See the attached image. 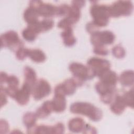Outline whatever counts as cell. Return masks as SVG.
I'll return each instance as SVG.
<instances>
[{"label":"cell","instance_id":"obj_17","mask_svg":"<svg viewBox=\"0 0 134 134\" xmlns=\"http://www.w3.org/2000/svg\"><path fill=\"white\" fill-rule=\"evenodd\" d=\"M39 16L37 9L30 6L25 10L24 13V19L28 25L37 22Z\"/></svg>","mask_w":134,"mask_h":134},{"label":"cell","instance_id":"obj_22","mask_svg":"<svg viewBox=\"0 0 134 134\" xmlns=\"http://www.w3.org/2000/svg\"><path fill=\"white\" fill-rule=\"evenodd\" d=\"M133 75L132 70H127L123 72L119 77L120 83L125 86H130L133 85Z\"/></svg>","mask_w":134,"mask_h":134},{"label":"cell","instance_id":"obj_28","mask_svg":"<svg viewBox=\"0 0 134 134\" xmlns=\"http://www.w3.org/2000/svg\"><path fill=\"white\" fill-rule=\"evenodd\" d=\"M112 53L116 58L121 59L125 57L126 52L122 47L120 45H117L112 49Z\"/></svg>","mask_w":134,"mask_h":134},{"label":"cell","instance_id":"obj_26","mask_svg":"<svg viewBox=\"0 0 134 134\" xmlns=\"http://www.w3.org/2000/svg\"><path fill=\"white\" fill-rule=\"evenodd\" d=\"M38 34L31 28L27 26L22 32L23 38L27 41H32L35 40Z\"/></svg>","mask_w":134,"mask_h":134},{"label":"cell","instance_id":"obj_25","mask_svg":"<svg viewBox=\"0 0 134 134\" xmlns=\"http://www.w3.org/2000/svg\"><path fill=\"white\" fill-rule=\"evenodd\" d=\"M37 117L36 114L32 112L26 113L24 115L23 122L27 129H29L35 125Z\"/></svg>","mask_w":134,"mask_h":134},{"label":"cell","instance_id":"obj_3","mask_svg":"<svg viewBox=\"0 0 134 134\" xmlns=\"http://www.w3.org/2000/svg\"><path fill=\"white\" fill-rule=\"evenodd\" d=\"M110 17H118L121 16H129L133 10V4L129 1H118L108 6Z\"/></svg>","mask_w":134,"mask_h":134},{"label":"cell","instance_id":"obj_4","mask_svg":"<svg viewBox=\"0 0 134 134\" xmlns=\"http://www.w3.org/2000/svg\"><path fill=\"white\" fill-rule=\"evenodd\" d=\"M69 70L74 77L83 81L93 79L96 76L94 70L81 63L73 62L69 65Z\"/></svg>","mask_w":134,"mask_h":134},{"label":"cell","instance_id":"obj_8","mask_svg":"<svg viewBox=\"0 0 134 134\" xmlns=\"http://www.w3.org/2000/svg\"><path fill=\"white\" fill-rule=\"evenodd\" d=\"M79 86L74 77L66 80L63 83L57 85L54 90V94L63 95H70L73 94Z\"/></svg>","mask_w":134,"mask_h":134},{"label":"cell","instance_id":"obj_33","mask_svg":"<svg viewBox=\"0 0 134 134\" xmlns=\"http://www.w3.org/2000/svg\"><path fill=\"white\" fill-rule=\"evenodd\" d=\"M93 51L95 54L102 55H106L108 53V50L103 46H95Z\"/></svg>","mask_w":134,"mask_h":134},{"label":"cell","instance_id":"obj_40","mask_svg":"<svg viewBox=\"0 0 134 134\" xmlns=\"http://www.w3.org/2000/svg\"><path fill=\"white\" fill-rule=\"evenodd\" d=\"M85 1H74L72 2V5H75L76 6L81 8L84 5Z\"/></svg>","mask_w":134,"mask_h":134},{"label":"cell","instance_id":"obj_13","mask_svg":"<svg viewBox=\"0 0 134 134\" xmlns=\"http://www.w3.org/2000/svg\"><path fill=\"white\" fill-rule=\"evenodd\" d=\"M97 76L100 81L112 85H116L118 80L117 74L114 71L110 70V69L102 72Z\"/></svg>","mask_w":134,"mask_h":134},{"label":"cell","instance_id":"obj_12","mask_svg":"<svg viewBox=\"0 0 134 134\" xmlns=\"http://www.w3.org/2000/svg\"><path fill=\"white\" fill-rule=\"evenodd\" d=\"M54 25V22L52 20L49 19H44L40 21H37L35 23L29 24V26L32 28L38 34L41 32H44L51 29Z\"/></svg>","mask_w":134,"mask_h":134},{"label":"cell","instance_id":"obj_36","mask_svg":"<svg viewBox=\"0 0 134 134\" xmlns=\"http://www.w3.org/2000/svg\"><path fill=\"white\" fill-rule=\"evenodd\" d=\"M86 28L87 31L88 32L92 34L95 31H98V27L97 26H96L93 22H91V23H89L88 24H87V25H86Z\"/></svg>","mask_w":134,"mask_h":134},{"label":"cell","instance_id":"obj_37","mask_svg":"<svg viewBox=\"0 0 134 134\" xmlns=\"http://www.w3.org/2000/svg\"><path fill=\"white\" fill-rule=\"evenodd\" d=\"M83 132L84 133H96V130L93 127L88 124H86L83 130Z\"/></svg>","mask_w":134,"mask_h":134},{"label":"cell","instance_id":"obj_30","mask_svg":"<svg viewBox=\"0 0 134 134\" xmlns=\"http://www.w3.org/2000/svg\"><path fill=\"white\" fill-rule=\"evenodd\" d=\"M28 50L26 48L23 47L20 48L18 50L16 51V57L20 60H23L25 59L27 57H28Z\"/></svg>","mask_w":134,"mask_h":134},{"label":"cell","instance_id":"obj_23","mask_svg":"<svg viewBox=\"0 0 134 134\" xmlns=\"http://www.w3.org/2000/svg\"><path fill=\"white\" fill-rule=\"evenodd\" d=\"M115 87L116 85H110L100 81L97 82L95 85L96 90L97 93L100 94V96L103 95L108 93L115 92Z\"/></svg>","mask_w":134,"mask_h":134},{"label":"cell","instance_id":"obj_27","mask_svg":"<svg viewBox=\"0 0 134 134\" xmlns=\"http://www.w3.org/2000/svg\"><path fill=\"white\" fill-rule=\"evenodd\" d=\"M133 91L132 88L129 91L125 93L122 96V98L124 100V102L126 106L130 107L132 108H133Z\"/></svg>","mask_w":134,"mask_h":134},{"label":"cell","instance_id":"obj_34","mask_svg":"<svg viewBox=\"0 0 134 134\" xmlns=\"http://www.w3.org/2000/svg\"><path fill=\"white\" fill-rule=\"evenodd\" d=\"M52 133H62L64 131V127L63 124L58 123L56 125L52 126Z\"/></svg>","mask_w":134,"mask_h":134},{"label":"cell","instance_id":"obj_14","mask_svg":"<svg viewBox=\"0 0 134 134\" xmlns=\"http://www.w3.org/2000/svg\"><path fill=\"white\" fill-rule=\"evenodd\" d=\"M51 102L53 110L57 113L62 112L66 108V102L64 95L54 94V96Z\"/></svg>","mask_w":134,"mask_h":134},{"label":"cell","instance_id":"obj_9","mask_svg":"<svg viewBox=\"0 0 134 134\" xmlns=\"http://www.w3.org/2000/svg\"><path fill=\"white\" fill-rule=\"evenodd\" d=\"M88 66L95 72L96 75H98L102 72L109 69L110 64L108 61L99 58L93 57L90 59L87 62Z\"/></svg>","mask_w":134,"mask_h":134},{"label":"cell","instance_id":"obj_18","mask_svg":"<svg viewBox=\"0 0 134 134\" xmlns=\"http://www.w3.org/2000/svg\"><path fill=\"white\" fill-rule=\"evenodd\" d=\"M63 43L66 46L71 47L73 46L76 42V39L73 35L72 27H69L64 29L61 33Z\"/></svg>","mask_w":134,"mask_h":134},{"label":"cell","instance_id":"obj_39","mask_svg":"<svg viewBox=\"0 0 134 134\" xmlns=\"http://www.w3.org/2000/svg\"><path fill=\"white\" fill-rule=\"evenodd\" d=\"M8 77V76L6 73L4 72H1V84H2L3 83H6Z\"/></svg>","mask_w":134,"mask_h":134},{"label":"cell","instance_id":"obj_20","mask_svg":"<svg viewBox=\"0 0 134 134\" xmlns=\"http://www.w3.org/2000/svg\"><path fill=\"white\" fill-rule=\"evenodd\" d=\"M80 8L75 5H72L70 7L68 13L65 17L66 19L73 25L78 21L80 18Z\"/></svg>","mask_w":134,"mask_h":134},{"label":"cell","instance_id":"obj_5","mask_svg":"<svg viewBox=\"0 0 134 134\" xmlns=\"http://www.w3.org/2000/svg\"><path fill=\"white\" fill-rule=\"evenodd\" d=\"M1 47H8L13 51H17L23 47L22 41L19 39L17 33L10 30L1 36Z\"/></svg>","mask_w":134,"mask_h":134},{"label":"cell","instance_id":"obj_1","mask_svg":"<svg viewBox=\"0 0 134 134\" xmlns=\"http://www.w3.org/2000/svg\"><path fill=\"white\" fill-rule=\"evenodd\" d=\"M70 110L74 114L85 115L94 121H99L103 116L100 109L93 104L86 102L73 103L70 106Z\"/></svg>","mask_w":134,"mask_h":134},{"label":"cell","instance_id":"obj_10","mask_svg":"<svg viewBox=\"0 0 134 134\" xmlns=\"http://www.w3.org/2000/svg\"><path fill=\"white\" fill-rule=\"evenodd\" d=\"M35 9H37L39 16L44 17L59 16V7L51 4H46L40 1L38 6Z\"/></svg>","mask_w":134,"mask_h":134},{"label":"cell","instance_id":"obj_19","mask_svg":"<svg viewBox=\"0 0 134 134\" xmlns=\"http://www.w3.org/2000/svg\"><path fill=\"white\" fill-rule=\"evenodd\" d=\"M85 124L84 121L80 118H74L70 120L68 124L69 130L73 132L83 131Z\"/></svg>","mask_w":134,"mask_h":134},{"label":"cell","instance_id":"obj_6","mask_svg":"<svg viewBox=\"0 0 134 134\" xmlns=\"http://www.w3.org/2000/svg\"><path fill=\"white\" fill-rule=\"evenodd\" d=\"M115 39L114 34L110 31H97L91 34V41L95 46L112 44Z\"/></svg>","mask_w":134,"mask_h":134},{"label":"cell","instance_id":"obj_15","mask_svg":"<svg viewBox=\"0 0 134 134\" xmlns=\"http://www.w3.org/2000/svg\"><path fill=\"white\" fill-rule=\"evenodd\" d=\"M126 106L122 96L117 95L115 97L114 100L110 106V109L114 114L119 115L123 113Z\"/></svg>","mask_w":134,"mask_h":134},{"label":"cell","instance_id":"obj_31","mask_svg":"<svg viewBox=\"0 0 134 134\" xmlns=\"http://www.w3.org/2000/svg\"><path fill=\"white\" fill-rule=\"evenodd\" d=\"M115 92L106 93L103 95L100 96L101 100L105 104H109L114 99Z\"/></svg>","mask_w":134,"mask_h":134},{"label":"cell","instance_id":"obj_2","mask_svg":"<svg viewBox=\"0 0 134 134\" xmlns=\"http://www.w3.org/2000/svg\"><path fill=\"white\" fill-rule=\"evenodd\" d=\"M90 13L93 17V23L98 27L106 26L110 16L108 6L104 5L93 4L91 7Z\"/></svg>","mask_w":134,"mask_h":134},{"label":"cell","instance_id":"obj_29","mask_svg":"<svg viewBox=\"0 0 134 134\" xmlns=\"http://www.w3.org/2000/svg\"><path fill=\"white\" fill-rule=\"evenodd\" d=\"M36 133H52V126H48L46 125H40L36 127Z\"/></svg>","mask_w":134,"mask_h":134},{"label":"cell","instance_id":"obj_21","mask_svg":"<svg viewBox=\"0 0 134 134\" xmlns=\"http://www.w3.org/2000/svg\"><path fill=\"white\" fill-rule=\"evenodd\" d=\"M25 83L30 85L31 87L36 82V74L34 69L29 66H26L24 71Z\"/></svg>","mask_w":134,"mask_h":134},{"label":"cell","instance_id":"obj_35","mask_svg":"<svg viewBox=\"0 0 134 134\" xmlns=\"http://www.w3.org/2000/svg\"><path fill=\"white\" fill-rule=\"evenodd\" d=\"M7 94L5 91L4 88L1 86V106L2 107L3 106L5 105L7 103V97H6Z\"/></svg>","mask_w":134,"mask_h":134},{"label":"cell","instance_id":"obj_24","mask_svg":"<svg viewBox=\"0 0 134 134\" xmlns=\"http://www.w3.org/2000/svg\"><path fill=\"white\" fill-rule=\"evenodd\" d=\"M28 57H29L31 60L37 63L43 62L46 59L45 54L39 49H29Z\"/></svg>","mask_w":134,"mask_h":134},{"label":"cell","instance_id":"obj_7","mask_svg":"<svg viewBox=\"0 0 134 134\" xmlns=\"http://www.w3.org/2000/svg\"><path fill=\"white\" fill-rule=\"evenodd\" d=\"M51 92V86L43 79H40L32 87L31 93L36 100H40L48 96Z\"/></svg>","mask_w":134,"mask_h":134},{"label":"cell","instance_id":"obj_11","mask_svg":"<svg viewBox=\"0 0 134 134\" xmlns=\"http://www.w3.org/2000/svg\"><path fill=\"white\" fill-rule=\"evenodd\" d=\"M32 87L28 84L24 83L21 88L18 90L15 97L16 102L21 105H24L28 103Z\"/></svg>","mask_w":134,"mask_h":134},{"label":"cell","instance_id":"obj_16","mask_svg":"<svg viewBox=\"0 0 134 134\" xmlns=\"http://www.w3.org/2000/svg\"><path fill=\"white\" fill-rule=\"evenodd\" d=\"M52 111H53V110L52 102L51 101L47 100L44 102L43 104L37 109L35 114L37 117L43 118L48 116Z\"/></svg>","mask_w":134,"mask_h":134},{"label":"cell","instance_id":"obj_32","mask_svg":"<svg viewBox=\"0 0 134 134\" xmlns=\"http://www.w3.org/2000/svg\"><path fill=\"white\" fill-rule=\"evenodd\" d=\"M8 84V86L18 87L19 85V80L15 75L8 76L6 82Z\"/></svg>","mask_w":134,"mask_h":134},{"label":"cell","instance_id":"obj_38","mask_svg":"<svg viewBox=\"0 0 134 134\" xmlns=\"http://www.w3.org/2000/svg\"><path fill=\"white\" fill-rule=\"evenodd\" d=\"M0 126H1V133H2L3 130H4L3 133L7 132L8 129H9L8 122L4 119H1Z\"/></svg>","mask_w":134,"mask_h":134}]
</instances>
